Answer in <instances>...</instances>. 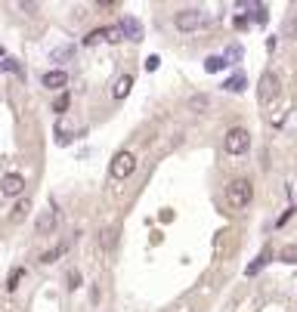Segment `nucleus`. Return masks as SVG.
<instances>
[{
    "label": "nucleus",
    "mask_w": 297,
    "mask_h": 312,
    "mask_svg": "<svg viewBox=\"0 0 297 312\" xmlns=\"http://www.w3.org/2000/svg\"><path fill=\"white\" fill-rule=\"evenodd\" d=\"M56 226H59V210H56V207H47V210H41V213H37L34 232H37V235H53V232H56Z\"/></svg>",
    "instance_id": "nucleus-6"
},
{
    "label": "nucleus",
    "mask_w": 297,
    "mask_h": 312,
    "mask_svg": "<svg viewBox=\"0 0 297 312\" xmlns=\"http://www.w3.org/2000/svg\"><path fill=\"white\" fill-rule=\"evenodd\" d=\"M25 213H28V201H22V204H19V207H16V213H13V216H16V220H22V216H25Z\"/></svg>",
    "instance_id": "nucleus-26"
},
{
    "label": "nucleus",
    "mask_w": 297,
    "mask_h": 312,
    "mask_svg": "<svg viewBox=\"0 0 297 312\" xmlns=\"http://www.w3.org/2000/svg\"><path fill=\"white\" fill-rule=\"evenodd\" d=\"M68 247H71V241H62V244H56V247H50V251H44V254H41V263H44V266H50V263H56L59 257H65V254H68Z\"/></svg>",
    "instance_id": "nucleus-11"
},
{
    "label": "nucleus",
    "mask_w": 297,
    "mask_h": 312,
    "mask_svg": "<svg viewBox=\"0 0 297 312\" xmlns=\"http://www.w3.org/2000/svg\"><path fill=\"white\" fill-rule=\"evenodd\" d=\"M41 84H44L47 90H62V87H68V74H65L62 68H53V71H47V74L41 77Z\"/></svg>",
    "instance_id": "nucleus-9"
},
{
    "label": "nucleus",
    "mask_w": 297,
    "mask_h": 312,
    "mask_svg": "<svg viewBox=\"0 0 297 312\" xmlns=\"http://www.w3.org/2000/svg\"><path fill=\"white\" fill-rule=\"evenodd\" d=\"M22 275H25V269H22V266H16V269L10 272V278H7V291H16V288H19V282H22Z\"/></svg>",
    "instance_id": "nucleus-19"
},
{
    "label": "nucleus",
    "mask_w": 297,
    "mask_h": 312,
    "mask_svg": "<svg viewBox=\"0 0 297 312\" xmlns=\"http://www.w3.org/2000/svg\"><path fill=\"white\" fill-rule=\"evenodd\" d=\"M223 62H226V65H239L242 62V47L239 44H229L226 50H223Z\"/></svg>",
    "instance_id": "nucleus-14"
},
{
    "label": "nucleus",
    "mask_w": 297,
    "mask_h": 312,
    "mask_svg": "<svg viewBox=\"0 0 297 312\" xmlns=\"http://www.w3.org/2000/svg\"><path fill=\"white\" fill-rule=\"evenodd\" d=\"M223 198H226V207L229 210H245L248 204H251V198H254V182L251 179H232L229 185H226V195H223Z\"/></svg>",
    "instance_id": "nucleus-1"
},
{
    "label": "nucleus",
    "mask_w": 297,
    "mask_h": 312,
    "mask_svg": "<svg viewBox=\"0 0 297 312\" xmlns=\"http://www.w3.org/2000/svg\"><path fill=\"white\" fill-rule=\"evenodd\" d=\"M276 47H279V37H270V41H266V50L276 53Z\"/></svg>",
    "instance_id": "nucleus-27"
},
{
    "label": "nucleus",
    "mask_w": 297,
    "mask_h": 312,
    "mask_svg": "<svg viewBox=\"0 0 297 312\" xmlns=\"http://www.w3.org/2000/svg\"><path fill=\"white\" fill-rule=\"evenodd\" d=\"M130 87H133V74H121L118 81H115V90H111V96H115V99H124V96L130 93Z\"/></svg>",
    "instance_id": "nucleus-12"
},
{
    "label": "nucleus",
    "mask_w": 297,
    "mask_h": 312,
    "mask_svg": "<svg viewBox=\"0 0 297 312\" xmlns=\"http://www.w3.org/2000/svg\"><path fill=\"white\" fill-rule=\"evenodd\" d=\"M118 28H121V37H127V41H142V34H145L142 31V22L136 16H124Z\"/></svg>",
    "instance_id": "nucleus-8"
},
{
    "label": "nucleus",
    "mask_w": 297,
    "mask_h": 312,
    "mask_svg": "<svg viewBox=\"0 0 297 312\" xmlns=\"http://www.w3.org/2000/svg\"><path fill=\"white\" fill-rule=\"evenodd\" d=\"M279 260L282 263H297V244H285L282 254H279Z\"/></svg>",
    "instance_id": "nucleus-20"
},
{
    "label": "nucleus",
    "mask_w": 297,
    "mask_h": 312,
    "mask_svg": "<svg viewBox=\"0 0 297 312\" xmlns=\"http://www.w3.org/2000/svg\"><path fill=\"white\" fill-rule=\"evenodd\" d=\"M207 22V13L201 10V7H189V10H180L176 16H173V25L183 31V34H192V31H198L201 25Z\"/></svg>",
    "instance_id": "nucleus-2"
},
{
    "label": "nucleus",
    "mask_w": 297,
    "mask_h": 312,
    "mask_svg": "<svg viewBox=\"0 0 297 312\" xmlns=\"http://www.w3.org/2000/svg\"><path fill=\"white\" fill-rule=\"evenodd\" d=\"M0 71H13V74H22L19 62H16V59H10V56H4V59H0Z\"/></svg>",
    "instance_id": "nucleus-21"
},
{
    "label": "nucleus",
    "mask_w": 297,
    "mask_h": 312,
    "mask_svg": "<svg viewBox=\"0 0 297 312\" xmlns=\"http://www.w3.org/2000/svg\"><path fill=\"white\" fill-rule=\"evenodd\" d=\"M78 288H81V272L71 269V272H68V291H78Z\"/></svg>",
    "instance_id": "nucleus-24"
},
{
    "label": "nucleus",
    "mask_w": 297,
    "mask_h": 312,
    "mask_svg": "<svg viewBox=\"0 0 297 312\" xmlns=\"http://www.w3.org/2000/svg\"><path fill=\"white\" fill-rule=\"evenodd\" d=\"M248 87V77L242 74V71H235V74H229L226 77V81H223V90H226V93H242Z\"/></svg>",
    "instance_id": "nucleus-10"
},
{
    "label": "nucleus",
    "mask_w": 297,
    "mask_h": 312,
    "mask_svg": "<svg viewBox=\"0 0 297 312\" xmlns=\"http://www.w3.org/2000/svg\"><path fill=\"white\" fill-rule=\"evenodd\" d=\"M251 10H254L251 19H254L257 25H263V22H266V7H263V4H251Z\"/></svg>",
    "instance_id": "nucleus-22"
},
{
    "label": "nucleus",
    "mask_w": 297,
    "mask_h": 312,
    "mask_svg": "<svg viewBox=\"0 0 297 312\" xmlns=\"http://www.w3.org/2000/svg\"><path fill=\"white\" fill-rule=\"evenodd\" d=\"M211 105H214V99H211L207 93H195V96H189V108H192V111H211Z\"/></svg>",
    "instance_id": "nucleus-13"
},
{
    "label": "nucleus",
    "mask_w": 297,
    "mask_h": 312,
    "mask_svg": "<svg viewBox=\"0 0 297 312\" xmlns=\"http://www.w3.org/2000/svg\"><path fill=\"white\" fill-rule=\"evenodd\" d=\"M102 41H108V28H96V31H90V34L84 37V44H87V47L102 44Z\"/></svg>",
    "instance_id": "nucleus-16"
},
{
    "label": "nucleus",
    "mask_w": 297,
    "mask_h": 312,
    "mask_svg": "<svg viewBox=\"0 0 297 312\" xmlns=\"http://www.w3.org/2000/svg\"><path fill=\"white\" fill-rule=\"evenodd\" d=\"M68 102H71V96H68V93H62V96L53 102V111H56V114H62V111L68 108Z\"/></svg>",
    "instance_id": "nucleus-23"
},
{
    "label": "nucleus",
    "mask_w": 297,
    "mask_h": 312,
    "mask_svg": "<svg viewBox=\"0 0 297 312\" xmlns=\"http://www.w3.org/2000/svg\"><path fill=\"white\" fill-rule=\"evenodd\" d=\"M0 192H4L7 198L22 195V192H25V176H22V173H7L4 179H0Z\"/></svg>",
    "instance_id": "nucleus-7"
},
{
    "label": "nucleus",
    "mask_w": 297,
    "mask_h": 312,
    "mask_svg": "<svg viewBox=\"0 0 297 312\" xmlns=\"http://www.w3.org/2000/svg\"><path fill=\"white\" fill-rule=\"evenodd\" d=\"M251 148V133L245 127H232L226 136H223V151L226 154H245Z\"/></svg>",
    "instance_id": "nucleus-3"
},
{
    "label": "nucleus",
    "mask_w": 297,
    "mask_h": 312,
    "mask_svg": "<svg viewBox=\"0 0 297 312\" xmlns=\"http://www.w3.org/2000/svg\"><path fill=\"white\" fill-rule=\"evenodd\" d=\"M294 312H297V309H294Z\"/></svg>",
    "instance_id": "nucleus-29"
},
{
    "label": "nucleus",
    "mask_w": 297,
    "mask_h": 312,
    "mask_svg": "<svg viewBox=\"0 0 297 312\" xmlns=\"http://www.w3.org/2000/svg\"><path fill=\"white\" fill-rule=\"evenodd\" d=\"M291 213H294V207H288V210L282 213V220H279V226H282V223H288V220H291Z\"/></svg>",
    "instance_id": "nucleus-28"
},
{
    "label": "nucleus",
    "mask_w": 297,
    "mask_h": 312,
    "mask_svg": "<svg viewBox=\"0 0 297 312\" xmlns=\"http://www.w3.org/2000/svg\"><path fill=\"white\" fill-rule=\"evenodd\" d=\"M266 263H270V251H263V254H260V257H257V260H254V263H251V266L245 269V275H257V272L263 269Z\"/></svg>",
    "instance_id": "nucleus-15"
},
{
    "label": "nucleus",
    "mask_w": 297,
    "mask_h": 312,
    "mask_svg": "<svg viewBox=\"0 0 297 312\" xmlns=\"http://www.w3.org/2000/svg\"><path fill=\"white\" fill-rule=\"evenodd\" d=\"M279 93H282L279 74L263 71V74H260V84H257V99H260V105H270L273 99H279Z\"/></svg>",
    "instance_id": "nucleus-4"
},
{
    "label": "nucleus",
    "mask_w": 297,
    "mask_h": 312,
    "mask_svg": "<svg viewBox=\"0 0 297 312\" xmlns=\"http://www.w3.org/2000/svg\"><path fill=\"white\" fill-rule=\"evenodd\" d=\"M108 170H111V176H115V179H127L136 170V158H133L130 151H118L115 158H111V167Z\"/></svg>",
    "instance_id": "nucleus-5"
},
{
    "label": "nucleus",
    "mask_w": 297,
    "mask_h": 312,
    "mask_svg": "<svg viewBox=\"0 0 297 312\" xmlns=\"http://www.w3.org/2000/svg\"><path fill=\"white\" fill-rule=\"evenodd\" d=\"M223 68H226L223 56H207V59H204V71H207V74H217V71H223Z\"/></svg>",
    "instance_id": "nucleus-17"
},
{
    "label": "nucleus",
    "mask_w": 297,
    "mask_h": 312,
    "mask_svg": "<svg viewBox=\"0 0 297 312\" xmlns=\"http://www.w3.org/2000/svg\"><path fill=\"white\" fill-rule=\"evenodd\" d=\"M71 56H74V47H71V44H68V47H56V50L50 53V59H53V62H68Z\"/></svg>",
    "instance_id": "nucleus-18"
},
{
    "label": "nucleus",
    "mask_w": 297,
    "mask_h": 312,
    "mask_svg": "<svg viewBox=\"0 0 297 312\" xmlns=\"http://www.w3.org/2000/svg\"><path fill=\"white\" fill-rule=\"evenodd\" d=\"M142 65H145V71H158V65H161V59H158V56H148V59H145Z\"/></svg>",
    "instance_id": "nucleus-25"
}]
</instances>
